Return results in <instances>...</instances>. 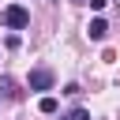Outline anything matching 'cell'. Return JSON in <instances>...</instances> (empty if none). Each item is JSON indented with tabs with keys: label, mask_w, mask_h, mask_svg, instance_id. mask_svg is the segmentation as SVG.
Wrapping results in <instances>:
<instances>
[{
	"label": "cell",
	"mask_w": 120,
	"mask_h": 120,
	"mask_svg": "<svg viewBox=\"0 0 120 120\" xmlns=\"http://www.w3.org/2000/svg\"><path fill=\"white\" fill-rule=\"evenodd\" d=\"M71 4H90V0H71Z\"/></svg>",
	"instance_id": "ba28073f"
},
{
	"label": "cell",
	"mask_w": 120,
	"mask_h": 120,
	"mask_svg": "<svg viewBox=\"0 0 120 120\" xmlns=\"http://www.w3.org/2000/svg\"><path fill=\"white\" fill-rule=\"evenodd\" d=\"M68 120H90V112H86V109H75V112H71Z\"/></svg>",
	"instance_id": "8992f818"
},
{
	"label": "cell",
	"mask_w": 120,
	"mask_h": 120,
	"mask_svg": "<svg viewBox=\"0 0 120 120\" xmlns=\"http://www.w3.org/2000/svg\"><path fill=\"white\" fill-rule=\"evenodd\" d=\"M105 4H109V0H90V8H94V11H101Z\"/></svg>",
	"instance_id": "52a82bcc"
},
{
	"label": "cell",
	"mask_w": 120,
	"mask_h": 120,
	"mask_svg": "<svg viewBox=\"0 0 120 120\" xmlns=\"http://www.w3.org/2000/svg\"><path fill=\"white\" fill-rule=\"evenodd\" d=\"M0 26H8V30H26V26H30V11H26L22 4H8V8L0 11Z\"/></svg>",
	"instance_id": "6da1fadb"
},
{
	"label": "cell",
	"mask_w": 120,
	"mask_h": 120,
	"mask_svg": "<svg viewBox=\"0 0 120 120\" xmlns=\"http://www.w3.org/2000/svg\"><path fill=\"white\" fill-rule=\"evenodd\" d=\"M38 109H41L45 116H52V112H56L60 105H56V98H41V101H38Z\"/></svg>",
	"instance_id": "5b68a950"
},
{
	"label": "cell",
	"mask_w": 120,
	"mask_h": 120,
	"mask_svg": "<svg viewBox=\"0 0 120 120\" xmlns=\"http://www.w3.org/2000/svg\"><path fill=\"white\" fill-rule=\"evenodd\" d=\"M0 94H4L8 101H19V90H15V79H11V75H0Z\"/></svg>",
	"instance_id": "277c9868"
},
{
	"label": "cell",
	"mask_w": 120,
	"mask_h": 120,
	"mask_svg": "<svg viewBox=\"0 0 120 120\" xmlns=\"http://www.w3.org/2000/svg\"><path fill=\"white\" fill-rule=\"evenodd\" d=\"M26 86L30 90H52V71L49 68H34L30 79H26Z\"/></svg>",
	"instance_id": "7a4b0ae2"
},
{
	"label": "cell",
	"mask_w": 120,
	"mask_h": 120,
	"mask_svg": "<svg viewBox=\"0 0 120 120\" xmlns=\"http://www.w3.org/2000/svg\"><path fill=\"white\" fill-rule=\"evenodd\" d=\"M86 34H90V41H101V38L109 34V22H105V19H90V26H86Z\"/></svg>",
	"instance_id": "3957f363"
}]
</instances>
